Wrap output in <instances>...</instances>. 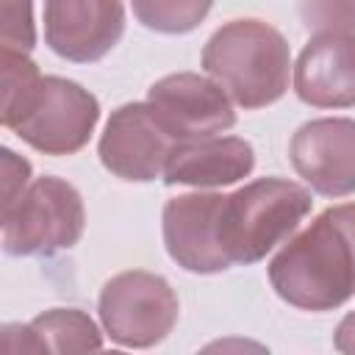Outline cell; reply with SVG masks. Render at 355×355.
Wrapping results in <instances>:
<instances>
[{
  "mask_svg": "<svg viewBox=\"0 0 355 355\" xmlns=\"http://www.w3.org/2000/svg\"><path fill=\"white\" fill-rule=\"evenodd\" d=\"M44 352L36 330L31 324H6L0 333V355H33Z\"/></svg>",
  "mask_w": 355,
  "mask_h": 355,
  "instance_id": "ffe728a7",
  "label": "cell"
},
{
  "mask_svg": "<svg viewBox=\"0 0 355 355\" xmlns=\"http://www.w3.org/2000/svg\"><path fill=\"white\" fill-rule=\"evenodd\" d=\"M297 175L324 197L355 191V119L327 116L305 122L288 144Z\"/></svg>",
  "mask_w": 355,
  "mask_h": 355,
  "instance_id": "9c48e42d",
  "label": "cell"
},
{
  "mask_svg": "<svg viewBox=\"0 0 355 355\" xmlns=\"http://www.w3.org/2000/svg\"><path fill=\"white\" fill-rule=\"evenodd\" d=\"M122 28V0H44V39L67 61L103 58Z\"/></svg>",
  "mask_w": 355,
  "mask_h": 355,
  "instance_id": "30bf717a",
  "label": "cell"
},
{
  "mask_svg": "<svg viewBox=\"0 0 355 355\" xmlns=\"http://www.w3.org/2000/svg\"><path fill=\"white\" fill-rule=\"evenodd\" d=\"M214 0H130L136 19L158 33H189L194 31Z\"/></svg>",
  "mask_w": 355,
  "mask_h": 355,
  "instance_id": "2e32d148",
  "label": "cell"
},
{
  "mask_svg": "<svg viewBox=\"0 0 355 355\" xmlns=\"http://www.w3.org/2000/svg\"><path fill=\"white\" fill-rule=\"evenodd\" d=\"M222 194L197 191L172 197L164 208V241L169 255L189 272L211 275L230 266L219 244Z\"/></svg>",
  "mask_w": 355,
  "mask_h": 355,
  "instance_id": "8fae6325",
  "label": "cell"
},
{
  "mask_svg": "<svg viewBox=\"0 0 355 355\" xmlns=\"http://www.w3.org/2000/svg\"><path fill=\"white\" fill-rule=\"evenodd\" d=\"M100 319L116 344L153 347L175 327L178 297L153 272H119L100 291Z\"/></svg>",
  "mask_w": 355,
  "mask_h": 355,
  "instance_id": "5b68a950",
  "label": "cell"
},
{
  "mask_svg": "<svg viewBox=\"0 0 355 355\" xmlns=\"http://www.w3.org/2000/svg\"><path fill=\"white\" fill-rule=\"evenodd\" d=\"M202 67L236 105L263 108L288 89L291 53L277 28L261 19H233L208 39Z\"/></svg>",
  "mask_w": 355,
  "mask_h": 355,
  "instance_id": "7a4b0ae2",
  "label": "cell"
},
{
  "mask_svg": "<svg viewBox=\"0 0 355 355\" xmlns=\"http://www.w3.org/2000/svg\"><path fill=\"white\" fill-rule=\"evenodd\" d=\"M0 183H3V216L19 202V197L25 194V189L31 186V164L25 158H19L11 150H3L0 158Z\"/></svg>",
  "mask_w": 355,
  "mask_h": 355,
  "instance_id": "d6986e66",
  "label": "cell"
},
{
  "mask_svg": "<svg viewBox=\"0 0 355 355\" xmlns=\"http://www.w3.org/2000/svg\"><path fill=\"white\" fill-rule=\"evenodd\" d=\"M0 42L3 47L28 53L36 42L31 0H0Z\"/></svg>",
  "mask_w": 355,
  "mask_h": 355,
  "instance_id": "ac0fdd59",
  "label": "cell"
},
{
  "mask_svg": "<svg viewBox=\"0 0 355 355\" xmlns=\"http://www.w3.org/2000/svg\"><path fill=\"white\" fill-rule=\"evenodd\" d=\"M147 105L175 141L216 136L236 122L230 94L211 75L205 78L197 72L161 78L150 86Z\"/></svg>",
  "mask_w": 355,
  "mask_h": 355,
  "instance_id": "8992f818",
  "label": "cell"
},
{
  "mask_svg": "<svg viewBox=\"0 0 355 355\" xmlns=\"http://www.w3.org/2000/svg\"><path fill=\"white\" fill-rule=\"evenodd\" d=\"M44 352H92L100 349L97 324L75 308H53L31 322Z\"/></svg>",
  "mask_w": 355,
  "mask_h": 355,
  "instance_id": "9a60e30c",
  "label": "cell"
},
{
  "mask_svg": "<svg viewBox=\"0 0 355 355\" xmlns=\"http://www.w3.org/2000/svg\"><path fill=\"white\" fill-rule=\"evenodd\" d=\"M100 116L94 94L64 78H44L31 114L14 128L22 141L47 155H69L80 150Z\"/></svg>",
  "mask_w": 355,
  "mask_h": 355,
  "instance_id": "52a82bcc",
  "label": "cell"
},
{
  "mask_svg": "<svg viewBox=\"0 0 355 355\" xmlns=\"http://www.w3.org/2000/svg\"><path fill=\"white\" fill-rule=\"evenodd\" d=\"M336 347L341 352H355V313L344 316V322L336 330Z\"/></svg>",
  "mask_w": 355,
  "mask_h": 355,
  "instance_id": "44dd1931",
  "label": "cell"
},
{
  "mask_svg": "<svg viewBox=\"0 0 355 355\" xmlns=\"http://www.w3.org/2000/svg\"><path fill=\"white\" fill-rule=\"evenodd\" d=\"M44 78L39 75L36 64L22 53L3 47L0 53V119L6 128H17L39 100Z\"/></svg>",
  "mask_w": 355,
  "mask_h": 355,
  "instance_id": "5bb4252c",
  "label": "cell"
},
{
  "mask_svg": "<svg viewBox=\"0 0 355 355\" xmlns=\"http://www.w3.org/2000/svg\"><path fill=\"white\" fill-rule=\"evenodd\" d=\"M300 17L316 33H352L355 0H300Z\"/></svg>",
  "mask_w": 355,
  "mask_h": 355,
  "instance_id": "e0dca14e",
  "label": "cell"
},
{
  "mask_svg": "<svg viewBox=\"0 0 355 355\" xmlns=\"http://www.w3.org/2000/svg\"><path fill=\"white\" fill-rule=\"evenodd\" d=\"M311 211V194L280 178H263L227 194L219 211V244L230 263L261 261Z\"/></svg>",
  "mask_w": 355,
  "mask_h": 355,
  "instance_id": "3957f363",
  "label": "cell"
},
{
  "mask_svg": "<svg viewBox=\"0 0 355 355\" xmlns=\"http://www.w3.org/2000/svg\"><path fill=\"white\" fill-rule=\"evenodd\" d=\"M275 291L305 311H330L355 294V202L327 208L269 266Z\"/></svg>",
  "mask_w": 355,
  "mask_h": 355,
  "instance_id": "6da1fadb",
  "label": "cell"
},
{
  "mask_svg": "<svg viewBox=\"0 0 355 355\" xmlns=\"http://www.w3.org/2000/svg\"><path fill=\"white\" fill-rule=\"evenodd\" d=\"M294 92L316 108L355 105V36L316 33L294 64Z\"/></svg>",
  "mask_w": 355,
  "mask_h": 355,
  "instance_id": "7c38bea8",
  "label": "cell"
},
{
  "mask_svg": "<svg viewBox=\"0 0 355 355\" xmlns=\"http://www.w3.org/2000/svg\"><path fill=\"white\" fill-rule=\"evenodd\" d=\"M255 164L252 147L236 136H200V139H180L172 144L164 180L183 183L197 189H216L230 186L250 175Z\"/></svg>",
  "mask_w": 355,
  "mask_h": 355,
  "instance_id": "4fadbf2b",
  "label": "cell"
},
{
  "mask_svg": "<svg viewBox=\"0 0 355 355\" xmlns=\"http://www.w3.org/2000/svg\"><path fill=\"white\" fill-rule=\"evenodd\" d=\"M83 225L80 194L58 178H39L3 216V247L11 255H50L72 247Z\"/></svg>",
  "mask_w": 355,
  "mask_h": 355,
  "instance_id": "277c9868",
  "label": "cell"
},
{
  "mask_svg": "<svg viewBox=\"0 0 355 355\" xmlns=\"http://www.w3.org/2000/svg\"><path fill=\"white\" fill-rule=\"evenodd\" d=\"M175 139L164 130L147 103L116 108L100 139V161L122 180H155L164 175Z\"/></svg>",
  "mask_w": 355,
  "mask_h": 355,
  "instance_id": "ba28073f",
  "label": "cell"
}]
</instances>
